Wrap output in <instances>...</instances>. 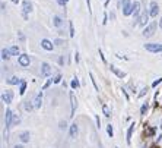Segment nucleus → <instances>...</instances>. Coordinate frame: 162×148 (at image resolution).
I'll list each match as a JSON object with an SVG mask.
<instances>
[{"mask_svg": "<svg viewBox=\"0 0 162 148\" xmlns=\"http://www.w3.org/2000/svg\"><path fill=\"white\" fill-rule=\"evenodd\" d=\"M156 25H158L156 22H152V23H149V25H147L146 28H143V32H142V35H143V37H152V35L155 34Z\"/></svg>", "mask_w": 162, "mask_h": 148, "instance_id": "f257e3e1", "label": "nucleus"}, {"mask_svg": "<svg viewBox=\"0 0 162 148\" xmlns=\"http://www.w3.org/2000/svg\"><path fill=\"white\" fill-rule=\"evenodd\" d=\"M145 48L151 53H159L162 52V44H158V43H149V44H145Z\"/></svg>", "mask_w": 162, "mask_h": 148, "instance_id": "f03ea898", "label": "nucleus"}, {"mask_svg": "<svg viewBox=\"0 0 162 148\" xmlns=\"http://www.w3.org/2000/svg\"><path fill=\"white\" fill-rule=\"evenodd\" d=\"M149 16H151V13H149V10H143L142 12V15L139 18V22H137V25L140 27H147V22H149Z\"/></svg>", "mask_w": 162, "mask_h": 148, "instance_id": "7ed1b4c3", "label": "nucleus"}, {"mask_svg": "<svg viewBox=\"0 0 162 148\" xmlns=\"http://www.w3.org/2000/svg\"><path fill=\"white\" fill-rule=\"evenodd\" d=\"M5 123H6V129H9L12 126V123H13V113H12V110H6V116H5Z\"/></svg>", "mask_w": 162, "mask_h": 148, "instance_id": "20e7f679", "label": "nucleus"}, {"mask_svg": "<svg viewBox=\"0 0 162 148\" xmlns=\"http://www.w3.org/2000/svg\"><path fill=\"white\" fill-rule=\"evenodd\" d=\"M133 16L136 19V23L139 22V18H140V3L139 2H134L133 3Z\"/></svg>", "mask_w": 162, "mask_h": 148, "instance_id": "39448f33", "label": "nucleus"}, {"mask_svg": "<svg viewBox=\"0 0 162 148\" xmlns=\"http://www.w3.org/2000/svg\"><path fill=\"white\" fill-rule=\"evenodd\" d=\"M41 73H42L44 76H50V75L53 73L51 66H50V65L47 63V62H42V63H41Z\"/></svg>", "mask_w": 162, "mask_h": 148, "instance_id": "423d86ee", "label": "nucleus"}, {"mask_svg": "<svg viewBox=\"0 0 162 148\" xmlns=\"http://www.w3.org/2000/svg\"><path fill=\"white\" fill-rule=\"evenodd\" d=\"M18 62H19V65L23 66V68L29 66V63H31V60H29V56H28V54H21V56L18 57Z\"/></svg>", "mask_w": 162, "mask_h": 148, "instance_id": "0eeeda50", "label": "nucleus"}, {"mask_svg": "<svg viewBox=\"0 0 162 148\" xmlns=\"http://www.w3.org/2000/svg\"><path fill=\"white\" fill-rule=\"evenodd\" d=\"M2 100H3V103L10 104L12 100H13V92H12V91H5V92L2 94Z\"/></svg>", "mask_w": 162, "mask_h": 148, "instance_id": "6e6552de", "label": "nucleus"}, {"mask_svg": "<svg viewBox=\"0 0 162 148\" xmlns=\"http://www.w3.org/2000/svg\"><path fill=\"white\" fill-rule=\"evenodd\" d=\"M158 12H159V6L156 2H151V7H149V13H151L152 18L158 16Z\"/></svg>", "mask_w": 162, "mask_h": 148, "instance_id": "1a4fd4ad", "label": "nucleus"}, {"mask_svg": "<svg viewBox=\"0 0 162 148\" xmlns=\"http://www.w3.org/2000/svg\"><path fill=\"white\" fill-rule=\"evenodd\" d=\"M70 104H72V112H70V117L74 116V112H76V106H78V101H76V97H74L73 92H70Z\"/></svg>", "mask_w": 162, "mask_h": 148, "instance_id": "9d476101", "label": "nucleus"}, {"mask_svg": "<svg viewBox=\"0 0 162 148\" xmlns=\"http://www.w3.org/2000/svg\"><path fill=\"white\" fill-rule=\"evenodd\" d=\"M41 47L44 48V50H47V52H53V48H54V46H53V43L51 41H48V40H41Z\"/></svg>", "mask_w": 162, "mask_h": 148, "instance_id": "9b49d317", "label": "nucleus"}, {"mask_svg": "<svg viewBox=\"0 0 162 148\" xmlns=\"http://www.w3.org/2000/svg\"><path fill=\"white\" fill-rule=\"evenodd\" d=\"M32 103H34V107H35V108H40V107H41V104H42V91L37 94V97L34 98Z\"/></svg>", "mask_w": 162, "mask_h": 148, "instance_id": "f8f14e48", "label": "nucleus"}, {"mask_svg": "<svg viewBox=\"0 0 162 148\" xmlns=\"http://www.w3.org/2000/svg\"><path fill=\"white\" fill-rule=\"evenodd\" d=\"M22 6H23V13H25V15H27L28 12H31V10H32V3L29 2V0H23Z\"/></svg>", "mask_w": 162, "mask_h": 148, "instance_id": "ddd939ff", "label": "nucleus"}, {"mask_svg": "<svg viewBox=\"0 0 162 148\" xmlns=\"http://www.w3.org/2000/svg\"><path fill=\"white\" fill-rule=\"evenodd\" d=\"M78 132H79L78 125H76V123H72V125H70V138H76Z\"/></svg>", "mask_w": 162, "mask_h": 148, "instance_id": "4468645a", "label": "nucleus"}, {"mask_svg": "<svg viewBox=\"0 0 162 148\" xmlns=\"http://www.w3.org/2000/svg\"><path fill=\"white\" fill-rule=\"evenodd\" d=\"M110 69H111V72H114L116 73V75L118 76V78H124V76H126V72H123V70H118L114 65H111L110 66Z\"/></svg>", "mask_w": 162, "mask_h": 148, "instance_id": "2eb2a0df", "label": "nucleus"}, {"mask_svg": "<svg viewBox=\"0 0 162 148\" xmlns=\"http://www.w3.org/2000/svg\"><path fill=\"white\" fill-rule=\"evenodd\" d=\"M134 122L131 123V125L129 126V129H127V138H126V141H127V144H130L131 142V135H133V131H134Z\"/></svg>", "mask_w": 162, "mask_h": 148, "instance_id": "dca6fc26", "label": "nucleus"}, {"mask_svg": "<svg viewBox=\"0 0 162 148\" xmlns=\"http://www.w3.org/2000/svg\"><path fill=\"white\" fill-rule=\"evenodd\" d=\"M53 25H54V27H57V28H60L61 25H63V19H61L60 16H57V15H56V16L53 18Z\"/></svg>", "mask_w": 162, "mask_h": 148, "instance_id": "f3484780", "label": "nucleus"}, {"mask_svg": "<svg viewBox=\"0 0 162 148\" xmlns=\"http://www.w3.org/2000/svg\"><path fill=\"white\" fill-rule=\"evenodd\" d=\"M19 138H21V141H22V142H28V141H29V138H31V135H29V132H28V131H25V132H22V133H21V137H19Z\"/></svg>", "mask_w": 162, "mask_h": 148, "instance_id": "a211bd4d", "label": "nucleus"}, {"mask_svg": "<svg viewBox=\"0 0 162 148\" xmlns=\"http://www.w3.org/2000/svg\"><path fill=\"white\" fill-rule=\"evenodd\" d=\"M23 108L27 110V112H32V108H35V107H34V103L32 101H25Z\"/></svg>", "mask_w": 162, "mask_h": 148, "instance_id": "6ab92c4d", "label": "nucleus"}, {"mask_svg": "<svg viewBox=\"0 0 162 148\" xmlns=\"http://www.w3.org/2000/svg\"><path fill=\"white\" fill-rule=\"evenodd\" d=\"M7 82H9L10 85H18V84H22V81H21L19 78H16V76H12L10 79H7Z\"/></svg>", "mask_w": 162, "mask_h": 148, "instance_id": "aec40b11", "label": "nucleus"}, {"mask_svg": "<svg viewBox=\"0 0 162 148\" xmlns=\"http://www.w3.org/2000/svg\"><path fill=\"white\" fill-rule=\"evenodd\" d=\"M9 52H10V54H12V56H18V54H19V47L12 46V47L9 48Z\"/></svg>", "mask_w": 162, "mask_h": 148, "instance_id": "412c9836", "label": "nucleus"}, {"mask_svg": "<svg viewBox=\"0 0 162 148\" xmlns=\"http://www.w3.org/2000/svg\"><path fill=\"white\" fill-rule=\"evenodd\" d=\"M10 57V52H9V48H3L2 50V59L3 60H7Z\"/></svg>", "mask_w": 162, "mask_h": 148, "instance_id": "4be33fe9", "label": "nucleus"}, {"mask_svg": "<svg viewBox=\"0 0 162 148\" xmlns=\"http://www.w3.org/2000/svg\"><path fill=\"white\" fill-rule=\"evenodd\" d=\"M102 112H104V115H105L107 117L111 116V110H110V107H108L107 104H102Z\"/></svg>", "mask_w": 162, "mask_h": 148, "instance_id": "5701e85b", "label": "nucleus"}, {"mask_svg": "<svg viewBox=\"0 0 162 148\" xmlns=\"http://www.w3.org/2000/svg\"><path fill=\"white\" fill-rule=\"evenodd\" d=\"M107 133H108V137H110V138H113V137H114V129H113V125H108V126H107Z\"/></svg>", "mask_w": 162, "mask_h": 148, "instance_id": "b1692460", "label": "nucleus"}, {"mask_svg": "<svg viewBox=\"0 0 162 148\" xmlns=\"http://www.w3.org/2000/svg\"><path fill=\"white\" fill-rule=\"evenodd\" d=\"M25 90H27V82H25V81H22V84H21V88H19V94H21V95H23V94H25Z\"/></svg>", "mask_w": 162, "mask_h": 148, "instance_id": "393cba45", "label": "nucleus"}, {"mask_svg": "<svg viewBox=\"0 0 162 148\" xmlns=\"http://www.w3.org/2000/svg\"><path fill=\"white\" fill-rule=\"evenodd\" d=\"M130 5H131V3H130V0H121V3H120V6H121L123 9H126V7L130 6ZM123 9H121V10H123Z\"/></svg>", "mask_w": 162, "mask_h": 148, "instance_id": "a878e982", "label": "nucleus"}, {"mask_svg": "<svg viewBox=\"0 0 162 148\" xmlns=\"http://www.w3.org/2000/svg\"><path fill=\"white\" fill-rule=\"evenodd\" d=\"M89 78L92 79V84H94V88H95V91H99V88H98V85H96V81L94 79V73H92V72H89Z\"/></svg>", "mask_w": 162, "mask_h": 148, "instance_id": "bb28decb", "label": "nucleus"}, {"mask_svg": "<svg viewBox=\"0 0 162 148\" xmlns=\"http://www.w3.org/2000/svg\"><path fill=\"white\" fill-rule=\"evenodd\" d=\"M147 107H149V106H147V103H145V104L140 107V115H142V116H145V115H146V112H147Z\"/></svg>", "mask_w": 162, "mask_h": 148, "instance_id": "cd10ccee", "label": "nucleus"}, {"mask_svg": "<svg viewBox=\"0 0 162 148\" xmlns=\"http://www.w3.org/2000/svg\"><path fill=\"white\" fill-rule=\"evenodd\" d=\"M79 81H78V78H74L73 81H72V88H79Z\"/></svg>", "mask_w": 162, "mask_h": 148, "instance_id": "c85d7f7f", "label": "nucleus"}, {"mask_svg": "<svg viewBox=\"0 0 162 148\" xmlns=\"http://www.w3.org/2000/svg\"><path fill=\"white\" fill-rule=\"evenodd\" d=\"M147 94V88L145 87V88H142L140 90V92H139V97H143V95H146Z\"/></svg>", "mask_w": 162, "mask_h": 148, "instance_id": "c756f323", "label": "nucleus"}, {"mask_svg": "<svg viewBox=\"0 0 162 148\" xmlns=\"http://www.w3.org/2000/svg\"><path fill=\"white\" fill-rule=\"evenodd\" d=\"M161 82H162V78H158V79H156V81L152 84V87H153V88H155V87H158V85H159Z\"/></svg>", "mask_w": 162, "mask_h": 148, "instance_id": "7c9ffc66", "label": "nucleus"}, {"mask_svg": "<svg viewBox=\"0 0 162 148\" xmlns=\"http://www.w3.org/2000/svg\"><path fill=\"white\" fill-rule=\"evenodd\" d=\"M19 122H21V117H19V116H16V115H13V123H15V125H18Z\"/></svg>", "mask_w": 162, "mask_h": 148, "instance_id": "2f4dec72", "label": "nucleus"}, {"mask_svg": "<svg viewBox=\"0 0 162 148\" xmlns=\"http://www.w3.org/2000/svg\"><path fill=\"white\" fill-rule=\"evenodd\" d=\"M69 27H70V37H73L74 35V28H73V23L72 22L69 23Z\"/></svg>", "mask_w": 162, "mask_h": 148, "instance_id": "473e14b6", "label": "nucleus"}, {"mask_svg": "<svg viewBox=\"0 0 162 148\" xmlns=\"http://www.w3.org/2000/svg\"><path fill=\"white\" fill-rule=\"evenodd\" d=\"M54 43H56L57 46H61V44H64V41L61 40V38H57V40H54Z\"/></svg>", "mask_w": 162, "mask_h": 148, "instance_id": "72a5a7b5", "label": "nucleus"}, {"mask_svg": "<svg viewBox=\"0 0 162 148\" xmlns=\"http://www.w3.org/2000/svg\"><path fill=\"white\" fill-rule=\"evenodd\" d=\"M51 81H53V79H48V81H47V84H45L44 87H42V90H47V88L50 87V84H51Z\"/></svg>", "mask_w": 162, "mask_h": 148, "instance_id": "f704fd0d", "label": "nucleus"}, {"mask_svg": "<svg viewBox=\"0 0 162 148\" xmlns=\"http://www.w3.org/2000/svg\"><path fill=\"white\" fill-rule=\"evenodd\" d=\"M60 81H61V75H57V76L54 78V84H58Z\"/></svg>", "mask_w": 162, "mask_h": 148, "instance_id": "c9c22d12", "label": "nucleus"}, {"mask_svg": "<svg viewBox=\"0 0 162 148\" xmlns=\"http://www.w3.org/2000/svg\"><path fill=\"white\" fill-rule=\"evenodd\" d=\"M66 2H67V0H57V3H58L60 6H64V5H66Z\"/></svg>", "mask_w": 162, "mask_h": 148, "instance_id": "e433bc0d", "label": "nucleus"}, {"mask_svg": "<svg viewBox=\"0 0 162 148\" xmlns=\"http://www.w3.org/2000/svg\"><path fill=\"white\" fill-rule=\"evenodd\" d=\"M99 56H101V60H102V62H104V63H105V62H107V60H105V57L102 56V50H101V48H99Z\"/></svg>", "mask_w": 162, "mask_h": 148, "instance_id": "4c0bfd02", "label": "nucleus"}, {"mask_svg": "<svg viewBox=\"0 0 162 148\" xmlns=\"http://www.w3.org/2000/svg\"><path fill=\"white\" fill-rule=\"evenodd\" d=\"M95 120H96V125H98V128L101 126V120H99V116H95Z\"/></svg>", "mask_w": 162, "mask_h": 148, "instance_id": "58836bf2", "label": "nucleus"}, {"mask_svg": "<svg viewBox=\"0 0 162 148\" xmlns=\"http://www.w3.org/2000/svg\"><path fill=\"white\" fill-rule=\"evenodd\" d=\"M123 94H124V97H126V100L129 101V94H127V91L124 90V88H123Z\"/></svg>", "mask_w": 162, "mask_h": 148, "instance_id": "ea45409f", "label": "nucleus"}, {"mask_svg": "<svg viewBox=\"0 0 162 148\" xmlns=\"http://www.w3.org/2000/svg\"><path fill=\"white\" fill-rule=\"evenodd\" d=\"M66 128V122H60V129H64Z\"/></svg>", "mask_w": 162, "mask_h": 148, "instance_id": "a19ab883", "label": "nucleus"}, {"mask_svg": "<svg viewBox=\"0 0 162 148\" xmlns=\"http://www.w3.org/2000/svg\"><path fill=\"white\" fill-rule=\"evenodd\" d=\"M107 21H108V16H107V13H105V15H104V21H102V23H104V25L107 23Z\"/></svg>", "mask_w": 162, "mask_h": 148, "instance_id": "79ce46f5", "label": "nucleus"}, {"mask_svg": "<svg viewBox=\"0 0 162 148\" xmlns=\"http://www.w3.org/2000/svg\"><path fill=\"white\" fill-rule=\"evenodd\" d=\"M74 60H76V63L79 62V53H78V52H76V54H74Z\"/></svg>", "mask_w": 162, "mask_h": 148, "instance_id": "37998d69", "label": "nucleus"}, {"mask_svg": "<svg viewBox=\"0 0 162 148\" xmlns=\"http://www.w3.org/2000/svg\"><path fill=\"white\" fill-rule=\"evenodd\" d=\"M19 38H21V41H23V40H25V37H23V34H22V32H19Z\"/></svg>", "mask_w": 162, "mask_h": 148, "instance_id": "c03bdc74", "label": "nucleus"}, {"mask_svg": "<svg viewBox=\"0 0 162 148\" xmlns=\"http://www.w3.org/2000/svg\"><path fill=\"white\" fill-rule=\"evenodd\" d=\"M86 3H88V9H89V12H91V0H86Z\"/></svg>", "mask_w": 162, "mask_h": 148, "instance_id": "a18cd8bd", "label": "nucleus"}, {"mask_svg": "<svg viewBox=\"0 0 162 148\" xmlns=\"http://www.w3.org/2000/svg\"><path fill=\"white\" fill-rule=\"evenodd\" d=\"M13 148H23V147H22V145H15Z\"/></svg>", "mask_w": 162, "mask_h": 148, "instance_id": "49530a36", "label": "nucleus"}, {"mask_svg": "<svg viewBox=\"0 0 162 148\" xmlns=\"http://www.w3.org/2000/svg\"><path fill=\"white\" fill-rule=\"evenodd\" d=\"M12 3H19V0H12Z\"/></svg>", "mask_w": 162, "mask_h": 148, "instance_id": "de8ad7c7", "label": "nucleus"}, {"mask_svg": "<svg viewBox=\"0 0 162 148\" xmlns=\"http://www.w3.org/2000/svg\"><path fill=\"white\" fill-rule=\"evenodd\" d=\"M159 27L162 28V18H161V21H159Z\"/></svg>", "mask_w": 162, "mask_h": 148, "instance_id": "09e8293b", "label": "nucleus"}, {"mask_svg": "<svg viewBox=\"0 0 162 148\" xmlns=\"http://www.w3.org/2000/svg\"><path fill=\"white\" fill-rule=\"evenodd\" d=\"M158 141H162V137H159V138H158Z\"/></svg>", "mask_w": 162, "mask_h": 148, "instance_id": "8fccbe9b", "label": "nucleus"}, {"mask_svg": "<svg viewBox=\"0 0 162 148\" xmlns=\"http://www.w3.org/2000/svg\"><path fill=\"white\" fill-rule=\"evenodd\" d=\"M161 129H162V122H161Z\"/></svg>", "mask_w": 162, "mask_h": 148, "instance_id": "3c124183", "label": "nucleus"}]
</instances>
